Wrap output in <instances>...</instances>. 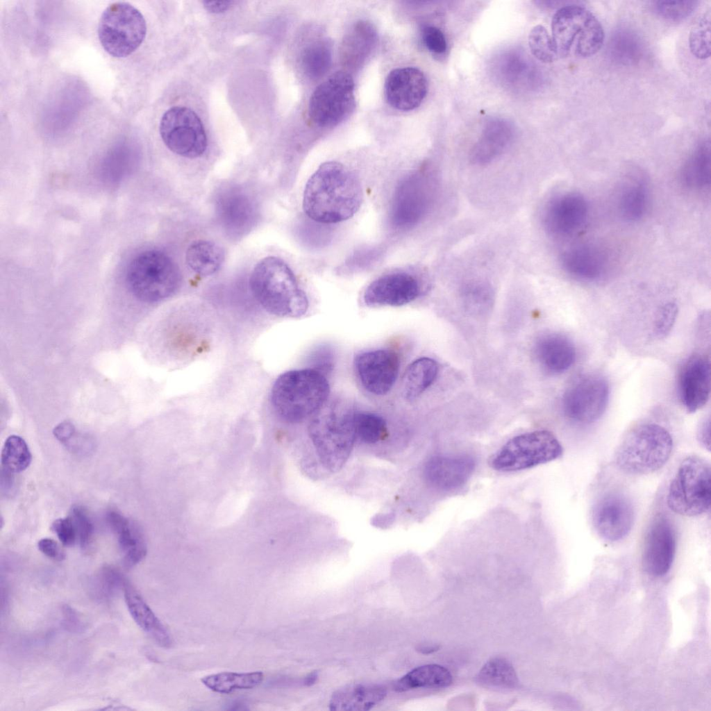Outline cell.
Returning <instances> with one entry per match:
<instances>
[{
	"label": "cell",
	"instance_id": "cell-25",
	"mask_svg": "<svg viewBox=\"0 0 711 711\" xmlns=\"http://www.w3.org/2000/svg\"><path fill=\"white\" fill-rule=\"evenodd\" d=\"M513 135V126L508 120L501 118L489 120L471 150V162L476 165L490 162L507 149Z\"/></svg>",
	"mask_w": 711,
	"mask_h": 711
},
{
	"label": "cell",
	"instance_id": "cell-29",
	"mask_svg": "<svg viewBox=\"0 0 711 711\" xmlns=\"http://www.w3.org/2000/svg\"><path fill=\"white\" fill-rule=\"evenodd\" d=\"M648 201V183L644 174L635 172L628 176L618 198V209L622 219L628 222L640 219L646 212Z\"/></svg>",
	"mask_w": 711,
	"mask_h": 711
},
{
	"label": "cell",
	"instance_id": "cell-18",
	"mask_svg": "<svg viewBox=\"0 0 711 711\" xmlns=\"http://www.w3.org/2000/svg\"><path fill=\"white\" fill-rule=\"evenodd\" d=\"M682 405L689 413L702 408L710 394V362L705 354L694 353L683 363L678 379Z\"/></svg>",
	"mask_w": 711,
	"mask_h": 711
},
{
	"label": "cell",
	"instance_id": "cell-42",
	"mask_svg": "<svg viewBox=\"0 0 711 711\" xmlns=\"http://www.w3.org/2000/svg\"><path fill=\"white\" fill-rule=\"evenodd\" d=\"M528 44L532 54L542 62H551L558 56L552 37L542 25H537L531 29Z\"/></svg>",
	"mask_w": 711,
	"mask_h": 711
},
{
	"label": "cell",
	"instance_id": "cell-15",
	"mask_svg": "<svg viewBox=\"0 0 711 711\" xmlns=\"http://www.w3.org/2000/svg\"><path fill=\"white\" fill-rule=\"evenodd\" d=\"M677 535L671 520L664 514H656L649 521L643 537L642 564L653 576L666 574L673 564Z\"/></svg>",
	"mask_w": 711,
	"mask_h": 711
},
{
	"label": "cell",
	"instance_id": "cell-32",
	"mask_svg": "<svg viewBox=\"0 0 711 711\" xmlns=\"http://www.w3.org/2000/svg\"><path fill=\"white\" fill-rule=\"evenodd\" d=\"M224 260V250L216 243L208 240H200L192 242L185 253L187 265L203 276L215 274Z\"/></svg>",
	"mask_w": 711,
	"mask_h": 711
},
{
	"label": "cell",
	"instance_id": "cell-41",
	"mask_svg": "<svg viewBox=\"0 0 711 711\" xmlns=\"http://www.w3.org/2000/svg\"><path fill=\"white\" fill-rule=\"evenodd\" d=\"M710 10L704 12L694 24L689 35V46L692 53L699 59L710 56Z\"/></svg>",
	"mask_w": 711,
	"mask_h": 711
},
{
	"label": "cell",
	"instance_id": "cell-5",
	"mask_svg": "<svg viewBox=\"0 0 711 711\" xmlns=\"http://www.w3.org/2000/svg\"><path fill=\"white\" fill-rule=\"evenodd\" d=\"M673 448V438L668 430L655 423H642L624 435L614 460L617 467L626 474L646 475L666 465Z\"/></svg>",
	"mask_w": 711,
	"mask_h": 711
},
{
	"label": "cell",
	"instance_id": "cell-56",
	"mask_svg": "<svg viewBox=\"0 0 711 711\" xmlns=\"http://www.w3.org/2000/svg\"><path fill=\"white\" fill-rule=\"evenodd\" d=\"M317 678V674L316 673L310 674L306 678L304 683L307 685H311L315 682Z\"/></svg>",
	"mask_w": 711,
	"mask_h": 711
},
{
	"label": "cell",
	"instance_id": "cell-31",
	"mask_svg": "<svg viewBox=\"0 0 711 711\" xmlns=\"http://www.w3.org/2000/svg\"><path fill=\"white\" fill-rule=\"evenodd\" d=\"M452 676L449 671L438 664L417 667L395 682L394 689L403 692L416 688H442L450 685Z\"/></svg>",
	"mask_w": 711,
	"mask_h": 711
},
{
	"label": "cell",
	"instance_id": "cell-47",
	"mask_svg": "<svg viewBox=\"0 0 711 711\" xmlns=\"http://www.w3.org/2000/svg\"><path fill=\"white\" fill-rule=\"evenodd\" d=\"M335 355L333 349L328 345L317 347L309 356L310 368L325 376L330 373L334 366Z\"/></svg>",
	"mask_w": 711,
	"mask_h": 711
},
{
	"label": "cell",
	"instance_id": "cell-45",
	"mask_svg": "<svg viewBox=\"0 0 711 711\" xmlns=\"http://www.w3.org/2000/svg\"><path fill=\"white\" fill-rule=\"evenodd\" d=\"M678 306L674 302H668L658 310L652 328L655 338H665L671 332L678 315Z\"/></svg>",
	"mask_w": 711,
	"mask_h": 711
},
{
	"label": "cell",
	"instance_id": "cell-17",
	"mask_svg": "<svg viewBox=\"0 0 711 711\" xmlns=\"http://www.w3.org/2000/svg\"><path fill=\"white\" fill-rule=\"evenodd\" d=\"M397 353L389 349H378L360 353L354 360L357 376L369 392L383 395L393 387L399 371Z\"/></svg>",
	"mask_w": 711,
	"mask_h": 711
},
{
	"label": "cell",
	"instance_id": "cell-27",
	"mask_svg": "<svg viewBox=\"0 0 711 711\" xmlns=\"http://www.w3.org/2000/svg\"><path fill=\"white\" fill-rule=\"evenodd\" d=\"M387 693L386 687L380 685H347L332 694L329 709L334 711L369 710L383 701Z\"/></svg>",
	"mask_w": 711,
	"mask_h": 711
},
{
	"label": "cell",
	"instance_id": "cell-39",
	"mask_svg": "<svg viewBox=\"0 0 711 711\" xmlns=\"http://www.w3.org/2000/svg\"><path fill=\"white\" fill-rule=\"evenodd\" d=\"M31 460V451L22 437L12 435L6 440L1 450V469L19 473L28 467Z\"/></svg>",
	"mask_w": 711,
	"mask_h": 711
},
{
	"label": "cell",
	"instance_id": "cell-12",
	"mask_svg": "<svg viewBox=\"0 0 711 711\" xmlns=\"http://www.w3.org/2000/svg\"><path fill=\"white\" fill-rule=\"evenodd\" d=\"M610 397L607 379L597 373H587L575 378L565 390L562 409L565 416L580 424L599 420L605 412Z\"/></svg>",
	"mask_w": 711,
	"mask_h": 711
},
{
	"label": "cell",
	"instance_id": "cell-34",
	"mask_svg": "<svg viewBox=\"0 0 711 711\" xmlns=\"http://www.w3.org/2000/svg\"><path fill=\"white\" fill-rule=\"evenodd\" d=\"M681 181L692 190H703L710 183V143L699 144L686 160L681 169Z\"/></svg>",
	"mask_w": 711,
	"mask_h": 711
},
{
	"label": "cell",
	"instance_id": "cell-14",
	"mask_svg": "<svg viewBox=\"0 0 711 711\" xmlns=\"http://www.w3.org/2000/svg\"><path fill=\"white\" fill-rule=\"evenodd\" d=\"M433 183L429 175L412 174L398 185L391 208V220L396 227L408 228L420 221L430 208Z\"/></svg>",
	"mask_w": 711,
	"mask_h": 711
},
{
	"label": "cell",
	"instance_id": "cell-37",
	"mask_svg": "<svg viewBox=\"0 0 711 711\" xmlns=\"http://www.w3.org/2000/svg\"><path fill=\"white\" fill-rule=\"evenodd\" d=\"M332 60L331 44L326 40H318L307 46L301 55V67L311 78L324 76L329 69Z\"/></svg>",
	"mask_w": 711,
	"mask_h": 711
},
{
	"label": "cell",
	"instance_id": "cell-22",
	"mask_svg": "<svg viewBox=\"0 0 711 711\" xmlns=\"http://www.w3.org/2000/svg\"><path fill=\"white\" fill-rule=\"evenodd\" d=\"M474 459L468 455H438L425 464L424 478L429 486L451 491L463 486L475 469Z\"/></svg>",
	"mask_w": 711,
	"mask_h": 711
},
{
	"label": "cell",
	"instance_id": "cell-19",
	"mask_svg": "<svg viewBox=\"0 0 711 711\" xmlns=\"http://www.w3.org/2000/svg\"><path fill=\"white\" fill-rule=\"evenodd\" d=\"M418 280L406 271L382 275L366 288L363 300L368 306H400L415 300L420 293Z\"/></svg>",
	"mask_w": 711,
	"mask_h": 711
},
{
	"label": "cell",
	"instance_id": "cell-21",
	"mask_svg": "<svg viewBox=\"0 0 711 711\" xmlns=\"http://www.w3.org/2000/svg\"><path fill=\"white\" fill-rule=\"evenodd\" d=\"M427 91L426 78L415 67L393 69L385 80L386 99L391 106L399 110L408 111L419 107Z\"/></svg>",
	"mask_w": 711,
	"mask_h": 711
},
{
	"label": "cell",
	"instance_id": "cell-9",
	"mask_svg": "<svg viewBox=\"0 0 711 711\" xmlns=\"http://www.w3.org/2000/svg\"><path fill=\"white\" fill-rule=\"evenodd\" d=\"M103 49L115 58H125L144 41L147 24L141 12L128 2L110 4L102 12L97 28Z\"/></svg>",
	"mask_w": 711,
	"mask_h": 711
},
{
	"label": "cell",
	"instance_id": "cell-48",
	"mask_svg": "<svg viewBox=\"0 0 711 711\" xmlns=\"http://www.w3.org/2000/svg\"><path fill=\"white\" fill-rule=\"evenodd\" d=\"M422 40L427 49L435 54L446 52L447 42L443 32L437 27L427 25L421 31Z\"/></svg>",
	"mask_w": 711,
	"mask_h": 711
},
{
	"label": "cell",
	"instance_id": "cell-54",
	"mask_svg": "<svg viewBox=\"0 0 711 711\" xmlns=\"http://www.w3.org/2000/svg\"><path fill=\"white\" fill-rule=\"evenodd\" d=\"M64 612L65 619V624L67 627L76 629L81 628V622L77 617L76 612H74L71 608L66 607Z\"/></svg>",
	"mask_w": 711,
	"mask_h": 711
},
{
	"label": "cell",
	"instance_id": "cell-16",
	"mask_svg": "<svg viewBox=\"0 0 711 711\" xmlns=\"http://www.w3.org/2000/svg\"><path fill=\"white\" fill-rule=\"evenodd\" d=\"M592 523L599 536L608 542H617L630 532L635 520L631 499L620 491L603 494L594 504Z\"/></svg>",
	"mask_w": 711,
	"mask_h": 711
},
{
	"label": "cell",
	"instance_id": "cell-46",
	"mask_svg": "<svg viewBox=\"0 0 711 711\" xmlns=\"http://www.w3.org/2000/svg\"><path fill=\"white\" fill-rule=\"evenodd\" d=\"M70 517L76 528L77 540L81 547L85 550L92 539L94 527L92 521L85 510L78 505L72 508Z\"/></svg>",
	"mask_w": 711,
	"mask_h": 711
},
{
	"label": "cell",
	"instance_id": "cell-4",
	"mask_svg": "<svg viewBox=\"0 0 711 711\" xmlns=\"http://www.w3.org/2000/svg\"><path fill=\"white\" fill-rule=\"evenodd\" d=\"M326 402L316 412L309 433L321 463L335 470L345 462L356 440L353 425L356 412L346 401Z\"/></svg>",
	"mask_w": 711,
	"mask_h": 711
},
{
	"label": "cell",
	"instance_id": "cell-7",
	"mask_svg": "<svg viewBox=\"0 0 711 711\" xmlns=\"http://www.w3.org/2000/svg\"><path fill=\"white\" fill-rule=\"evenodd\" d=\"M551 31L558 56H560L573 51L577 56L589 57L601 49L604 42L601 23L589 10L580 6L560 8L553 17Z\"/></svg>",
	"mask_w": 711,
	"mask_h": 711
},
{
	"label": "cell",
	"instance_id": "cell-11",
	"mask_svg": "<svg viewBox=\"0 0 711 711\" xmlns=\"http://www.w3.org/2000/svg\"><path fill=\"white\" fill-rule=\"evenodd\" d=\"M355 107L354 83L351 76L336 72L312 94L308 114L320 127H333L343 122Z\"/></svg>",
	"mask_w": 711,
	"mask_h": 711
},
{
	"label": "cell",
	"instance_id": "cell-40",
	"mask_svg": "<svg viewBox=\"0 0 711 711\" xmlns=\"http://www.w3.org/2000/svg\"><path fill=\"white\" fill-rule=\"evenodd\" d=\"M353 425L356 440L359 439L367 444L379 441L387 430L384 419L371 412H356Z\"/></svg>",
	"mask_w": 711,
	"mask_h": 711
},
{
	"label": "cell",
	"instance_id": "cell-26",
	"mask_svg": "<svg viewBox=\"0 0 711 711\" xmlns=\"http://www.w3.org/2000/svg\"><path fill=\"white\" fill-rule=\"evenodd\" d=\"M107 522L117 537L119 549L123 554V564L131 568L140 562L147 551L144 535L137 524L120 512L110 510L106 515Z\"/></svg>",
	"mask_w": 711,
	"mask_h": 711
},
{
	"label": "cell",
	"instance_id": "cell-20",
	"mask_svg": "<svg viewBox=\"0 0 711 711\" xmlns=\"http://www.w3.org/2000/svg\"><path fill=\"white\" fill-rule=\"evenodd\" d=\"M588 204L578 192H567L553 199L548 205L544 224L551 235L565 237L576 233L587 221Z\"/></svg>",
	"mask_w": 711,
	"mask_h": 711
},
{
	"label": "cell",
	"instance_id": "cell-44",
	"mask_svg": "<svg viewBox=\"0 0 711 711\" xmlns=\"http://www.w3.org/2000/svg\"><path fill=\"white\" fill-rule=\"evenodd\" d=\"M127 579L117 569L111 566L104 567L99 574L97 580L98 595L102 599L110 598L124 587Z\"/></svg>",
	"mask_w": 711,
	"mask_h": 711
},
{
	"label": "cell",
	"instance_id": "cell-23",
	"mask_svg": "<svg viewBox=\"0 0 711 711\" xmlns=\"http://www.w3.org/2000/svg\"><path fill=\"white\" fill-rule=\"evenodd\" d=\"M607 262L603 251L589 244L569 247L561 256L564 269L573 277L585 281L601 278L605 271Z\"/></svg>",
	"mask_w": 711,
	"mask_h": 711
},
{
	"label": "cell",
	"instance_id": "cell-43",
	"mask_svg": "<svg viewBox=\"0 0 711 711\" xmlns=\"http://www.w3.org/2000/svg\"><path fill=\"white\" fill-rule=\"evenodd\" d=\"M696 1H656L653 3V11L662 18L682 21L691 15L698 6Z\"/></svg>",
	"mask_w": 711,
	"mask_h": 711
},
{
	"label": "cell",
	"instance_id": "cell-10",
	"mask_svg": "<svg viewBox=\"0 0 711 711\" xmlns=\"http://www.w3.org/2000/svg\"><path fill=\"white\" fill-rule=\"evenodd\" d=\"M562 453L561 444L551 432L535 430L511 438L492 456L490 464L499 471H517L551 462Z\"/></svg>",
	"mask_w": 711,
	"mask_h": 711
},
{
	"label": "cell",
	"instance_id": "cell-6",
	"mask_svg": "<svg viewBox=\"0 0 711 711\" xmlns=\"http://www.w3.org/2000/svg\"><path fill=\"white\" fill-rule=\"evenodd\" d=\"M129 290L139 300L153 303L172 296L178 288L181 276L173 260L159 250L141 252L126 271Z\"/></svg>",
	"mask_w": 711,
	"mask_h": 711
},
{
	"label": "cell",
	"instance_id": "cell-36",
	"mask_svg": "<svg viewBox=\"0 0 711 711\" xmlns=\"http://www.w3.org/2000/svg\"><path fill=\"white\" fill-rule=\"evenodd\" d=\"M610 56L617 62L633 65L642 57L643 47L638 36L627 30L617 31L608 43Z\"/></svg>",
	"mask_w": 711,
	"mask_h": 711
},
{
	"label": "cell",
	"instance_id": "cell-51",
	"mask_svg": "<svg viewBox=\"0 0 711 711\" xmlns=\"http://www.w3.org/2000/svg\"><path fill=\"white\" fill-rule=\"evenodd\" d=\"M696 438L699 442L706 449H710V419L703 418L699 423L696 430Z\"/></svg>",
	"mask_w": 711,
	"mask_h": 711
},
{
	"label": "cell",
	"instance_id": "cell-52",
	"mask_svg": "<svg viewBox=\"0 0 711 711\" xmlns=\"http://www.w3.org/2000/svg\"><path fill=\"white\" fill-rule=\"evenodd\" d=\"M53 433L58 440L67 445L74 436L75 428L70 422L64 421L56 426Z\"/></svg>",
	"mask_w": 711,
	"mask_h": 711
},
{
	"label": "cell",
	"instance_id": "cell-38",
	"mask_svg": "<svg viewBox=\"0 0 711 711\" xmlns=\"http://www.w3.org/2000/svg\"><path fill=\"white\" fill-rule=\"evenodd\" d=\"M477 680L482 685L495 688H513L518 683L512 666L502 658L487 662L480 671Z\"/></svg>",
	"mask_w": 711,
	"mask_h": 711
},
{
	"label": "cell",
	"instance_id": "cell-3",
	"mask_svg": "<svg viewBox=\"0 0 711 711\" xmlns=\"http://www.w3.org/2000/svg\"><path fill=\"white\" fill-rule=\"evenodd\" d=\"M330 387L326 376L312 369L292 370L278 377L271 402L283 420L296 423L316 413L327 401Z\"/></svg>",
	"mask_w": 711,
	"mask_h": 711
},
{
	"label": "cell",
	"instance_id": "cell-55",
	"mask_svg": "<svg viewBox=\"0 0 711 711\" xmlns=\"http://www.w3.org/2000/svg\"><path fill=\"white\" fill-rule=\"evenodd\" d=\"M437 649L436 646H425L419 647L418 650L422 653L428 654L437 651Z\"/></svg>",
	"mask_w": 711,
	"mask_h": 711
},
{
	"label": "cell",
	"instance_id": "cell-49",
	"mask_svg": "<svg viewBox=\"0 0 711 711\" xmlns=\"http://www.w3.org/2000/svg\"><path fill=\"white\" fill-rule=\"evenodd\" d=\"M51 530L66 546H73L77 541L76 528L70 516L55 520L51 525Z\"/></svg>",
	"mask_w": 711,
	"mask_h": 711
},
{
	"label": "cell",
	"instance_id": "cell-33",
	"mask_svg": "<svg viewBox=\"0 0 711 711\" xmlns=\"http://www.w3.org/2000/svg\"><path fill=\"white\" fill-rule=\"evenodd\" d=\"M437 374L438 365L432 358L423 357L412 362L403 376V396L408 400L418 397L433 384Z\"/></svg>",
	"mask_w": 711,
	"mask_h": 711
},
{
	"label": "cell",
	"instance_id": "cell-24",
	"mask_svg": "<svg viewBox=\"0 0 711 711\" xmlns=\"http://www.w3.org/2000/svg\"><path fill=\"white\" fill-rule=\"evenodd\" d=\"M535 353L540 365L548 372L558 374L569 369L576 358L574 344L564 335L547 333L535 344Z\"/></svg>",
	"mask_w": 711,
	"mask_h": 711
},
{
	"label": "cell",
	"instance_id": "cell-30",
	"mask_svg": "<svg viewBox=\"0 0 711 711\" xmlns=\"http://www.w3.org/2000/svg\"><path fill=\"white\" fill-rule=\"evenodd\" d=\"M376 40L374 27L368 22H358L344 37L340 48L342 62L349 67L360 65L373 49Z\"/></svg>",
	"mask_w": 711,
	"mask_h": 711
},
{
	"label": "cell",
	"instance_id": "cell-35",
	"mask_svg": "<svg viewBox=\"0 0 711 711\" xmlns=\"http://www.w3.org/2000/svg\"><path fill=\"white\" fill-rule=\"evenodd\" d=\"M263 677L262 671L221 672L204 676L201 682L215 692L228 694L235 689L254 688L262 683Z\"/></svg>",
	"mask_w": 711,
	"mask_h": 711
},
{
	"label": "cell",
	"instance_id": "cell-13",
	"mask_svg": "<svg viewBox=\"0 0 711 711\" xmlns=\"http://www.w3.org/2000/svg\"><path fill=\"white\" fill-rule=\"evenodd\" d=\"M160 134L171 151L185 158H198L207 148V136L201 120L186 107L174 106L163 114Z\"/></svg>",
	"mask_w": 711,
	"mask_h": 711
},
{
	"label": "cell",
	"instance_id": "cell-50",
	"mask_svg": "<svg viewBox=\"0 0 711 711\" xmlns=\"http://www.w3.org/2000/svg\"><path fill=\"white\" fill-rule=\"evenodd\" d=\"M38 549L47 557L56 560L62 561L65 558V554L60 545L55 540L50 538H43L37 542Z\"/></svg>",
	"mask_w": 711,
	"mask_h": 711
},
{
	"label": "cell",
	"instance_id": "cell-53",
	"mask_svg": "<svg viewBox=\"0 0 711 711\" xmlns=\"http://www.w3.org/2000/svg\"><path fill=\"white\" fill-rule=\"evenodd\" d=\"M233 3V1H203L204 8L208 12L212 13L224 12L230 8Z\"/></svg>",
	"mask_w": 711,
	"mask_h": 711
},
{
	"label": "cell",
	"instance_id": "cell-28",
	"mask_svg": "<svg viewBox=\"0 0 711 711\" xmlns=\"http://www.w3.org/2000/svg\"><path fill=\"white\" fill-rule=\"evenodd\" d=\"M124 592L129 613L137 626L158 644L169 647L172 644V639L168 631L128 581L124 585Z\"/></svg>",
	"mask_w": 711,
	"mask_h": 711
},
{
	"label": "cell",
	"instance_id": "cell-2",
	"mask_svg": "<svg viewBox=\"0 0 711 711\" xmlns=\"http://www.w3.org/2000/svg\"><path fill=\"white\" fill-rule=\"evenodd\" d=\"M249 286L262 307L274 315L299 317L308 310L306 293L292 269L279 258L268 256L259 261L251 274Z\"/></svg>",
	"mask_w": 711,
	"mask_h": 711
},
{
	"label": "cell",
	"instance_id": "cell-1",
	"mask_svg": "<svg viewBox=\"0 0 711 711\" xmlns=\"http://www.w3.org/2000/svg\"><path fill=\"white\" fill-rule=\"evenodd\" d=\"M360 182L343 164H321L308 179L303 195V209L311 219L335 224L352 217L362 201Z\"/></svg>",
	"mask_w": 711,
	"mask_h": 711
},
{
	"label": "cell",
	"instance_id": "cell-8",
	"mask_svg": "<svg viewBox=\"0 0 711 711\" xmlns=\"http://www.w3.org/2000/svg\"><path fill=\"white\" fill-rule=\"evenodd\" d=\"M711 473L710 463L697 455L683 459L670 481L667 503L674 512L696 517L710 508Z\"/></svg>",
	"mask_w": 711,
	"mask_h": 711
}]
</instances>
